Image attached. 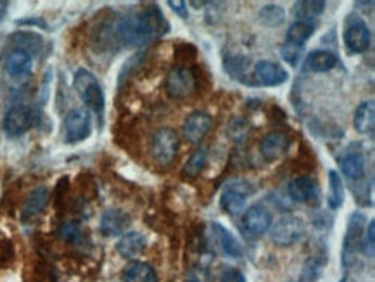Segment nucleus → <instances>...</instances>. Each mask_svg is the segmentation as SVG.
I'll use <instances>...</instances> for the list:
<instances>
[{"instance_id": "7", "label": "nucleus", "mask_w": 375, "mask_h": 282, "mask_svg": "<svg viewBox=\"0 0 375 282\" xmlns=\"http://www.w3.org/2000/svg\"><path fill=\"white\" fill-rule=\"evenodd\" d=\"M90 113L87 109H71L64 118V140L68 144H77L90 135Z\"/></svg>"}, {"instance_id": "27", "label": "nucleus", "mask_w": 375, "mask_h": 282, "mask_svg": "<svg viewBox=\"0 0 375 282\" xmlns=\"http://www.w3.org/2000/svg\"><path fill=\"white\" fill-rule=\"evenodd\" d=\"M327 4L320 0H306V2H298L294 6V15L299 18V21H311L313 18L322 15L325 11Z\"/></svg>"}, {"instance_id": "14", "label": "nucleus", "mask_w": 375, "mask_h": 282, "mask_svg": "<svg viewBox=\"0 0 375 282\" xmlns=\"http://www.w3.org/2000/svg\"><path fill=\"white\" fill-rule=\"evenodd\" d=\"M254 75H256L258 82L265 87H278L289 80L287 71L280 64L271 63V61H260L254 66Z\"/></svg>"}, {"instance_id": "18", "label": "nucleus", "mask_w": 375, "mask_h": 282, "mask_svg": "<svg viewBox=\"0 0 375 282\" xmlns=\"http://www.w3.org/2000/svg\"><path fill=\"white\" fill-rule=\"evenodd\" d=\"M47 201H49V189L47 187L33 189V191L30 192L28 198H26L25 206H23L21 218L25 220V222H28V220L39 216L40 213L46 209Z\"/></svg>"}, {"instance_id": "22", "label": "nucleus", "mask_w": 375, "mask_h": 282, "mask_svg": "<svg viewBox=\"0 0 375 282\" xmlns=\"http://www.w3.org/2000/svg\"><path fill=\"white\" fill-rule=\"evenodd\" d=\"M375 126V106L374 101L361 102L354 113V129L360 133H372Z\"/></svg>"}, {"instance_id": "9", "label": "nucleus", "mask_w": 375, "mask_h": 282, "mask_svg": "<svg viewBox=\"0 0 375 282\" xmlns=\"http://www.w3.org/2000/svg\"><path fill=\"white\" fill-rule=\"evenodd\" d=\"M166 91L170 97L184 99L195 91V77L192 70L185 66H177L168 73Z\"/></svg>"}, {"instance_id": "5", "label": "nucleus", "mask_w": 375, "mask_h": 282, "mask_svg": "<svg viewBox=\"0 0 375 282\" xmlns=\"http://www.w3.org/2000/svg\"><path fill=\"white\" fill-rule=\"evenodd\" d=\"M178 135L171 129H160L153 137V158L160 167H168L178 154Z\"/></svg>"}, {"instance_id": "15", "label": "nucleus", "mask_w": 375, "mask_h": 282, "mask_svg": "<svg viewBox=\"0 0 375 282\" xmlns=\"http://www.w3.org/2000/svg\"><path fill=\"white\" fill-rule=\"evenodd\" d=\"M289 146H291V140L285 133L271 132L265 135L260 142V153L267 161H277L287 153Z\"/></svg>"}, {"instance_id": "3", "label": "nucleus", "mask_w": 375, "mask_h": 282, "mask_svg": "<svg viewBox=\"0 0 375 282\" xmlns=\"http://www.w3.org/2000/svg\"><path fill=\"white\" fill-rule=\"evenodd\" d=\"M365 229H367V216L360 212L353 213L347 220V229L343 244V265L346 268L353 267L354 261H356V254L361 247Z\"/></svg>"}, {"instance_id": "38", "label": "nucleus", "mask_w": 375, "mask_h": 282, "mask_svg": "<svg viewBox=\"0 0 375 282\" xmlns=\"http://www.w3.org/2000/svg\"><path fill=\"white\" fill-rule=\"evenodd\" d=\"M168 6H170L171 9H173L175 12H177V15H180L182 18H187V8H185V2H173V0H170V2H168Z\"/></svg>"}, {"instance_id": "26", "label": "nucleus", "mask_w": 375, "mask_h": 282, "mask_svg": "<svg viewBox=\"0 0 375 282\" xmlns=\"http://www.w3.org/2000/svg\"><path fill=\"white\" fill-rule=\"evenodd\" d=\"M313 32H315V26L308 21H296L289 26L287 30V39L285 42L296 44V46H306L309 39H311Z\"/></svg>"}, {"instance_id": "21", "label": "nucleus", "mask_w": 375, "mask_h": 282, "mask_svg": "<svg viewBox=\"0 0 375 282\" xmlns=\"http://www.w3.org/2000/svg\"><path fill=\"white\" fill-rule=\"evenodd\" d=\"M123 282H157V274L149 263L132 261L123 270Z\"/></svg>"}, {"instance_id": "12", "label": "nucleus", "mask_w": 375, "mask_h": 282, "mask_svg": "<svg viewBox=\"0 0 375 282\" xmlns=\"http://www.w3.org/2000/svg\"><path fill=\"white\" fill-rule=\"evenodd\" d=\"M211 125L213 118L208 113L195 111L187 116V120L184 122V126H182V132H184V137L187 142L199 144L206 135H208Z\"/></svg>"}, {"instance_id": "20", "label": "nucleus", "mask_w": 375, "mask_h": 282, "mask_svg": "<svg viewBox=\"0 0 375 282\" xmlns=\"http://www.w3.org/2000/svg\"><path fill=\"white\" fill-rule=\"evenodd\" d=\"M289 196L296 203H308L316 196V184L311 177H296L289 184Z\"/></svg>"}, {"instance_id": "33", "label": "nucleus", "mask_w": 375, "mask_h": 282, "mask_svg": "<svg viewBox=\"0 0 375 282\" xmlns=\"http://www.w3.org/2000/svg\"><path fill=\"white\" fill-rule=\"evenodd\" d=\"M361 253L368 258H374L375 254V222L370 220L368 222V229H365V236L363 241H361Z\"/></svg>"}, {"instance_id": "2", "label": "nucleus", "mask_w": 375, "mask_h": 282, "mask_svg": "<svg viewBox=\"0 0 375 282\" xmlns=\"http://www.w3.org/2000/svg\"><path fill=\"white\" fill-rule=\"evenodd\" d=\"M75 91H77V94L80 95L81 101L85 102V104L88 106V108L92 109V111H95L97 115H102V111H104V104H106V99H104V92H102L101 84H99V80L95 78V75L92 73V71L88 70H78L77 73H75Z\"/></svg>"}, {"instance_id": "37", "label": "nucleus", "mask_w": 375, "mask_h": 282, "mask_svg": "<svg viewBox=\"0 0 375 282\" xmlns=\"http://www.w3.org/2000/svg\"><path fill=\"white\" fill-rule=\"evenodd\" d=\"M220 282H246V277H244L242 272L237 270V268H229V270H225L222 274Z\"/></svg>"}, {"instance_id": "4", "label": "nucleus", "mask_w": 375, "mask_h": 282, "mask_svg": "<svg viewBox=\"0 0 375 282\" xmlns=\"http://www.w3.org/2000/svg\"><path fill=\"white\" fill-rule=\"evenodd\" d=\"M37 120H39V115L32 106L16 104L6 113L4 130L9 137H19L32 130L37 125Z\"/></svg>"}, {"instance_id": "25", "label": "nucleus", "mask_w": 375, "mask_h": 282, "mask_svg": "<svg viewBox=\"0 0 375 282\" xmlns=\"http://www.w3.org/2000/svg\"><path fill=\"white\" fill-rule=\"evenodd\" d=\"M344 201V185L343 178L336 170L329 171V194H327V205L330 209H339Z\"/></svg>"}, {"instance_id": "31", "label": "nucleus", "mask_w": 375, "mask_h": 282, "mask_svg": "<svg viewBox=\"0 0 375 282\" xmlns=\"http://www.w3.org/2000/svg\"><path fill=\"white\" fill-rule=\"evenodd\" d=\"M15 44L18 47L16 49H21L25 53H28L32 56V53H39L44 46V40L40 39V35L37 33H16Z\"/></svg>"}, {"instance_id": "23", "label": "nucleus", "mask_w": 375, "mask_h": 282, "mask_svg": "<svg viewBox=\"0 0 375 282\" xmlns=\"http://www.w3.org/2000/svg\"><path fill=\"white\" fill-rule=\"evenodd\" d=\"M336 64L337 56L329 53V50H313V53L306 57V66H308V70L315 71V73H325V71L334 70Z\"/></svg>"}, {"instance_id": "16", "label": "nucleus", "mask_w": 375, "mask_h": 282, "mask_svg": "<svg viewBox=\"0 0 375 282\" xmlns=\"http://www.w3.org/2000/svg\"><path fill=\"white\" fill-rule=\"evenodd\" d=\"M211 232L215 241L218 243L220 250H222L227 256L230 258L242 256V246H240V243L229 229H225V227L222 225V223H213Z\"/></svg>"}, {"instance_id": "32", "label": "nucleus", "mask_w": 375, "mask_h": 282, "mask_svg": "<svg viewBox=\"0 0 375 282\" xmlns=\"http://www.w3.org/2000/svg\"><path fill=\"white\" fill-rule=\"evenodd\" d=\"M249 123L244 118H233L230 122V125L227 126V133L230 135V139H233L235 142H240V140L246 139L249 135Z\"/></svg>"}, {"instance_id": "10", "label": "nucleus", "mask_w": 375, "mask_h": 282, "mask_svg": "<svg viewBox=\"0 0 375 282\" xmlns=\"http://www.w3.org/2000/svg\"><path fill=\"white\" fill-rule=\"evenodd\" d=\"M249 194H253V189L247 182H232L222 192L220 205H222L223 212H227L229 215H239L246 206V199Z\"/></svg>"}, {"instance_id": "35", "label": "nucleus", "mask_w": 375, "mask_h": 282, "mask_svg": "<svg viewBox=\"0 0 375 282\" xmlns=\"http://www.w3.org/2000/svg\"><path fill=\"white\" fill-rule=\"evenodd\" d=\"M59 236L68 243H78L81 239V229L77 222H66L61 225Z\"/></svg>"}, {"instance_id": "34", "label": "nucleus", "mask_w": 375, "mask_h": 282, "mask_svg": "<svg viewBox=\"0 0 375 282\" xmlns=\"http://www.w3.org/2000/svg\"><path fill=\"white\" fill-rule=\"evenodd\" d=\"M302 50H305V47L302 46H296V44L285 42L280 49V56L285 63H289L291 66H296V64H298V61L301 59Z\"/></svg>"}, {"instance_id": "6", "label": "nucleus", "mask_w": 375, "mask_h": 282, "mask_svg": "<svg viewBox=\"0 0 375 282\" xmlns=\"http://www.w3.org/2000/svg\"><path fill=\"white\" fill-rule=\"evenodd\" d=\"M305 236V223L298 216H284L271 229V243L278 247H289Z\"/></svg>"}, {"instance_id": "8", "label": "nucleus", "mask_w": 375, "mask_h": 282, "mask_svg": "<svg viewBox=\"0 0 375 282\" xmlns=\"http://www.w3.org/2000/svg\"><path fill=\"white\" fill-rule=\"evenodd\" d=\"M344 46L349 53L353 54H361L370 47V30H368L367 23L361 21V19L353 18L346 23V28H344Z\"/></svg>"}, {"instance_id": "29", "label": "nucleus", "mask_w": 375, "mask_h": 282, "mask_svg": "<svg viewBox=\"0 0 375 282\" xmlns=\"http://www.w3.org/2000/svg\"><path fill=\"white\" fill-rule=\"evenodd\" d=\"M258 21L263 26H273L282 25L285 21V11L277 4H268L261 8V11L258 12Z\"/></svg>"}, {"instance_id": "39", "label": "nucleus", "mask_w": 375, "mask_h": 282, "mask_svg": "<svg viewBox=\"0 0 375 282\" xmlns=\"http://www.w3.org/2000/svg\"><path fill=\"white\" fill-rule=\"evenodd\" d=\"M6 11H8V2H0V19L4 18Z\"/></svg>"}, {"instance_id": "36", "label": "nucleus", "mask_w": 375, "mask_h": 282, "mask_svg": "<svg viewBox=\"0 0 375 282\" xmlns=\"http://www.w3.org/2000/svg\"><path fill=\"white\" fill-rule=\"evenodd\" d=\"M185 282H213L211 274L206 270L204 267H192L191 270L187 272V277H185Z\"/></svg>"}, {"instance_id": "1", "label": "nucleus", "mask_w": 375, "mask_h": 282, "mask_svg": "<svg viewBox=\"0 0 375 282\" xmlns=\"http://www.w3.org/2000/svg\"><path fill=\"white\" fill-rule=\"evenodd\" d=\"M168 32V23L163 12L156 6H147L140 11L132 12L118 23L116 37L122 44L132 47L147 46Z\"/></svg>"}, {"instance_id": "13", "label": "nucleus", "mask_w": 375, "mask_h": 282, "mask_svg": "<svg viewBox=\"0 0 375 282\" xmlns=\"http://www.w3.org/2000/svg\"><path fill=\"white\" fill-rule=\"evenodd\" d=\"M132 223V218L126 212L118 208L106 209L101 216V232L106 237H116L122 236Z\"/></svg>"}, {"instance_id": "17", "label": "nucleus", "mask_w": 375, "mask_h": 282, "mask_svg": "<svg viewBox=\"0 0 375 282\" xmlns=\"http://www.w3.org/2000/svg\"><path fill=\"white\" fill-rule=\"evenodd\" d=\"M33 59L28 53L21 49H12L9 53L8 59H6V71L9 77L12 78H21L32 71Z\"/></svg>"}, {"instance_id": "11", "label": "nucleus", "mask_w": 375, "mask_h": 282, "mask_svg": "<svg viewBox=\"0 0 375 282\" xmlns=\"http://www.w3.org/2000/svg\"><path fill=\"white\" fill-rule=\"evenodd\" d=\"M271 225V215L265 206L254 205L244 213L240 229L247 237H261Z\"/></svg>"}, {"instance_id": "40", "label": "nucleus", "mask_w": 375, "mask_h": 282, "mask_svg": "<svg viewBox=\"0 0 375 282\" xmlns=\"http://www.w3.org/2000/svg\"><path fill=\"white\" fill-rule=\"evenodd\" d=\"M340 282H347V277H344V279H343V281H340Z\"/></svg>"}, {"instance_id": "30", "label": "nucleus", "mask_w": 375, "mask_h": 282, "mask_svg": "<svg viewBox=\"0 0 375 282\" xmlns=\"http://www.w3.org/2000/svg\"><path fill=\"white\" fill-rule=\"evenodd\" d=\"M206 163H208V151L204 147H199L194 153L191 154V158L187 160L184 167V173L187 177H198L202 170H204Z\"/></svg>"}, {"instance_id": "19", "label": "nucleus", "mask_w": 375, "mask_h": 282, "mask_svg": "<svg viewBox=\"0 0 375 282\" xmlns=\"http://www.w3.org/2000/svg\"><path fill=\"white\" fill-rule=\"evenodd\" d=\"M116 250H118V253L122 254L123 258L133 260V258L142 254V251L146 250V237L140 232H135V230L123 234V237L118 241V244H116Z\"/></svg>"}, {"instance_id": "28", "label": "nucleus", "mask_w": 375, "mask_h": 282, "mask_svg": "<svg viewBox=\"0 0 375 282\" xmlns=\"http://www.w3.org/2000/svg\"><path fill=\"white\" fill-rule=\"evenodd\" d=\"M327 265V256L323 258V254H316L306 260L305 267H302L301 275H299V282H316L322 275L323 267Z\"/></svg>"}, {"instance_id": "24", "label": "nucleus", "mask_w": 375, "mask_h": 282, "mask_svg": "<svg viewBox=\"0 0 375 282\" xmlns=\"http://www.w3.org/2000/svg\"><path fill=\"white\" fill-rule=\"evenodd\" d=\"M340 168L343 173L349 180H360L365 175V158L360 153H351L340 160Z\"/></svg>"}]
</instances>
